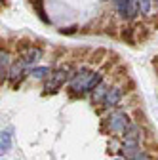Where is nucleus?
Returning a JSON list of instances; mask_svg holds the SVG:
<instances>
[{
	"label": "nucleus",
	"instance_id": "nucleus-1",
	"mask_svg": "<svg viewBox=\"0 0 158 160\" xmlns=\"http://www.w3.org/2000/svg\"><path fill=\"white\" fill-rule=\"evenodd\" d=\"M69 72H71L69 67H61V69H57L55 72H52V74H50V80H48L46 86H44V90H46V92H57L59 88L67 82Z\"/></svg>",
	"mask_w": 158,
	"mask_h": 160
},
{
	"label": "nucleus",
	"instance_id": "nucleus-2",
	"mask_svg": "<svg viewBox=\"0 0 158 160\" xmlns=\"http://www.w3.org/2000/svg\"><path fill=\"white\" fill-rule=\"evenodd\" d=\"M91 76H93V72H90L86 69L74 72L72 80H71V90L72 92H88V84H90Z\"/></svg>",
	"mask_w": 158,
	"mask_h": 160
},
{
	"label": "nucleus",
	"instance_id": "nucleus-3",
	"mask_svg": "<svg viewBox=\"0 0 158 160\" xmlns=\"http://www.w3.org/2000/svg\"><path fill=\"white\" fill-rule=\"evenodd\" d=\"M109 128H111L112 132H126V130L130 128V122H128L126 112H122V111L114 112V114L109 118Z\"/></svg>",
	"mask_w": 158,
	"mask_h": 160
},
{
	"label": "nucleus",
	"instance_id": "nucleus-4",
	"mask_svg": "<svg viewBox=\"0 0 158 160\" xmlns=\"http://www.w3.org/2000/svg\"><path fill=\"white\" fill-rule=\"evenodd\" d=\"M120 97H122V90H120V88H112V90L107 92V95H105V99H103V103H105L107 107H114L118 101H120Z\"/></svg>",
	"mask_w": 158,
	"mask_h": 160
},
{
	"label": "nucleus",
	"instance_id": "nucleus-5",
	"mask_svg": "<svg viewBox=\"0 0 158 160\" xmlns=\"http://www.w3.org/2000/svg\"><path fill=\"white\" fill-rule=\"evenodd\" d=\"M21 55H23V63H25V65H29V63H34L36 59L42 55V52L38 50V48H29V50H23V53H21Z\"/></svg>",
	"mask_w": 158,
	"mask_h": 160
},
{
	"label": "nucleus",
	"instance_id": "nucleus-6",
	"mask_svg": "<svg viewBox=\"0 0 158 160\" xmlns=\"http://www.w3.org/2000/svg\"><path fill=\"white\" fill-rule=\"evenodd\" d=\"M0 59H2V61H0V72H2V80H4V76L10 72V71H8V67H10V55H8V52L2 50V53H0Z\"/></svg>",
	"mask_w": 158,
	"mask_h": 160
},
{
	"label": "nucleus",
	"instance_id": "nucleus-7",
	"mask_svg": "<svg viewBox=\"0 0 158 160\" xmlns=\"http://www.w3.org/2000/svg\"><path fill=\"white\" fill-rule=\"evenodd\" d=\"M23 65H25V63L21 61V63H15V65L10 69V72H8V74H10V78H12V80H17V78H21V72H23Z\"/></svg>",
	"mask_w": 158,
	"mask_h": 160
},
{
	"label": "nucleus",
	"instance_id": "nucleus-8",
	"mask_svg": "<svg viewBox=\"0 0 158 160\" xmlns=\"http://www.w3.org/2000/svg\"><path fill=\"white\" fill-rule=\"evenodd\" d=\"M10 147H12V139H10V135H8L6 132H2V137H0V151H2V152H8Z\"/></svg>",
	"mask_w": 158,
	"mask_h": 160
},
{
	"label": "nucleus",
	"instance_id": "nucleus-9",
	"mask_svg": "<svg viewBox=\"0 0 158 160\" xmlns=\"http://www.w3.org/2000/svg\"><path fill=\"white\" fill-rule=\"evenodd\" d=\"M31 74H32L34 78H44V76L52 74V71H50V67H34V69L31 71Z\"/></svg>",
	"mask_w": 158,
	"mask_h": 160
},
{
	"label": "nucleus",
	"instance_id": "nucleus-10",
	"mask_svg": "<svg viewBox=\"0 0 158 160\" xmlns=\"http://www.w3.org/2000/svg\"><path fill=\"white\" fill-rule=\"evenodd\" d=\"M118 2V12H120L122 17H128V12H130V0H116Z\"/></svg>",
	"mask_w": 158,
	"mask_h": 160
},
{
	"label": "nucleus",
	"instance_id": "nucleus-11",
	"mask_svg": "<svg viewBox=\"0 0 158 160\" xmlns=\"http://www.w3.org/2000/svg\"><path fill=\"white\" fill-rule=\"evenodd\" d=\"M101 78H103V76H101L99 72H93V76H91V80H90V84H88V92L99 86V84H101Z\"/></svg>",
	"mask_w": 158,
	"mask_h": 160
},
{
	"label": "nucleus",
	"instance_id": "nucleus-12",
	"mask_svg": "<svg viewBox=\"0 0 158 160\" xmlns=\"http://www.w3.org/2000/svg\"><path fill=\"white\" fill-rule=\"evenodd\" d=\"M107 92H109V90H105V86H101V84H99V86H97V88H95V93H93V101H99V99H101V97L105 99V95H107Z\"/></svg>",
	"mask_w": 158,
	"mask_h": 160
},
{
	"label": "nucleus",
	"instance_id": "nucleus-13",
	"mask_svg": "<svg viewBox=\"0 0 158 160\" xmlns=\"http://www.w3.org/2000/svg\"><path fill=\"white\" fill-rule=\"evenodd\" d=\"M137 4H139L141 13H149V10H151V0H137Z\"/></svg>",
	"mask_w": 158,
	"mask_h": 160
},
{
	"label": "nucleus",
	"instance_id": "nucleus-14",
	"mask_svg": "<svg viewBox=\"0 0 158 160\" xmlns=\"http://www.w3.org/2000/svg\"><path fill=\"white\" fill-rule=\"evenodd\" d=\"M139 8V4H137V0H130V12H128V17H131L135 13V10Z\"/></svg>",
	"mask_w": 158,
	"mask_h": 160
},
{
	"label": "nucleus",
	"instance_id": "nucleus-15",
	"mask_svg": "<svg viewBox=\"0 0 158 160\" xmlns=\"http://www.w3.org/2000/svg\"><path fill=\"white\" fill-rule=\"evenodd\" d=\"M116 160H120V158H116Z\"/></svg>",
	"mask_w": 158,
	"mask_h": 160
}]
</instances>
